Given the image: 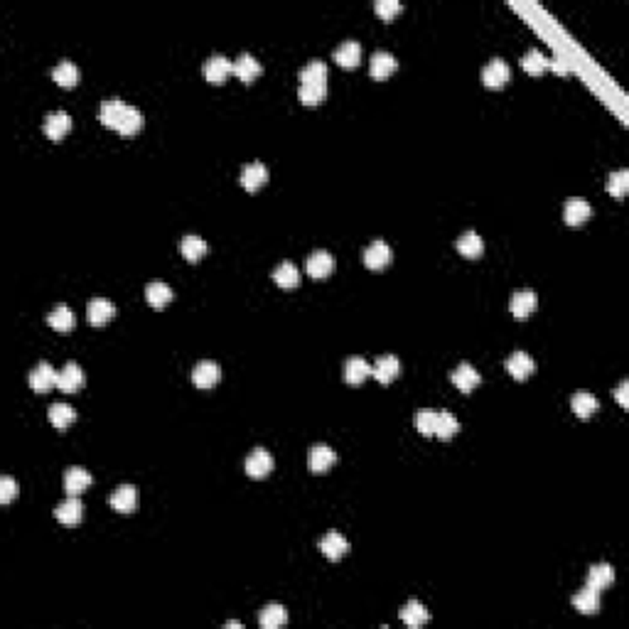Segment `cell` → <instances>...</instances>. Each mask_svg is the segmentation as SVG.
<instances>
[{
    "instance_id": "6da1fadb",
    "label": "cell",
    "mask_w": 629,
    "mask_h": 629,
    "mask_svg": "<svg viewBox=\"0 0 629 629\" xmlns=\"http://www.w3.org/2000/svg\"><path fill=\"white\" fill-rule=\"evenodd\" d=\"M271 469H273V458L268 450H263V447L251 450V455L246 458V472H249V477L263 479V477H268Z\"/></svg>"
},
{
    "instance_id": "7a4b0ae2",
    "label": "cell",
    "mask_w": 629,
    "mask_h": 629,
    "mask_svg": "<svg viewBox=\"0 0 629 629\" xmlns=\"http://www.w3.org/2000/svg\"><path fill=\"white\" fill-rule=\"evenodd\" d=\"M511 72H509V64L504 59H492L487 67L482 69V81L484 86L489 88H502L506 81H509Z\"/></svg>"
},
{
    "instance_id": "3957f363",
    "label": "cell",
    "mask_w": 629,
    "mask_h": 629,
    "mask_svg": "<svg viewBox=\"0 0 629 629\" xmlns=\"http://www.w3.org/2000/svg\"><path fill=\"white\" fill-rule=\"evenodd\" d=\"M30 386L37 391V394H45V391L57 386V371L52 369L49 362H40V364L30 371Z\"/></svg>"
},
{
    "instance_id": "277c9868",
    "label": "cell",
    "mask_w": 629,
    "mask_h": 629,
    "mask_svg": "<svg viewBox=\"0 0 629 629\" xmlns=\"http://www.w3.org/2000/svg\"><path fill=\"white\" fill-rule=\"evenodd\" d=\"M219 379H222V366L214 362H199L192 369V384L197 389H212L219 384Z\"/></svg>"
},
{
    "instance_id": "5b68a950",
    "label": "cell",
    "mask_w": 629,
    "mask_h": 629,
    "mask_svg": "<svg viewBox=\"0 0 629 629\" xmlns=\"http://www.w3.org/2000/svg\"><path fill=\"white\" fill-rule=\"evenodd\" d=\"M69 130H72V118L67 111H54L45 118V136L49 141H62Z\"/></svg>"
},
{
    "instance_id": "8992f818",
    "label": "cell",
    "mask_w": 629,
    "mask_h": 629,
    "mask_svg": "<svg viewBox=\"0 0 629 629\" xmlns=\"http://www.w3.org/2000/svg\"><path fill=\"white\" fill-rule=\"evenodd\" d=\"M334 460H337V455H334V450L329 445H312L310 455H307V465H310V469L315 474L327 472L334 465Z\"/></svg>"
},
{
    "instance_id": "52a82bcc",
    "label": "cell",
    "mask_w": 629,
    "mask_h": 629,
    "mask_svg": "<svg viewBox=\"0 0 629 629\" xmlns=\"http://www.w3.org/2000/svg\"><path fill=\"white\" fill-rule=\"evenodd\" d=\"M241 187L249 189V192H256L261 189L265 183H268V170H265L263 162H249V165L241 170Z\"/></svg>"
},
{
    "instance_id": "ba28073f",
    "label": "cell",
    "mask_w": 629,
    "mask_h": 629,
    "mask_svg": "<svg viewBox=\"0 0 629 629\" xmlns=\"http://www.w3.org/2000/svg\"><path fill=\"white\" fill-rule=\"evenodd\" d=\"M116 315V305L111 300H106V297H94V300L88 302L86 307V318L88 323L94 325V327H101V325H106L111 318Z\"/></svg>"
},
{
    "instance_id": "9c48e42d",
    "label": "cell",
    "mask_w": 629,
    "mask_h": 629,
    "mask_svg": "<svg viewBox=\"0 0 629 629\" xmlns=\"http://www.w3.org/2000/svg\"><path fill=\"white\" fill-rule=\"evenodd\" d=\"M229 74H234V64L224 57V54H214V57H209L207 64H204V77H207L212 84H224Z\"/></svg>"
},
{
    "instance_id": "30bf717a",
    "label": "cell",
    "mask_w": 629,
    "mask_h": 629,
    "mask_svg": "<svg viewBox=\"0 0 629 629\" xmlns=\"http://www.w3.org/2000/svg\"><path fill=\"white\" fill-rule=\"evenodd\" d=\"M84 386V371L79 364H74V362H69V364H64V369L57 374V389L64 391V394H74V391H79Z\"/></svg>"
},
{
    "instance_id": "8fae6325",
    "label": "cell",
    "mask_w": 629,
    "mask_h": 629,
    "mask_svg": "<svg viewBox=\"0 0 629 629\" xmlns=\"http://www.w3.org/2000/svg\"><path fill=\"white\" fill-rule=\"evenodd\" d=\"M320 551H323L329 561H339V558L349 551V541L339 534V531H329V534H325L323 538H320Z\"/></svg>"
},
{
    "instance_id": "7c38bea8",
    "label": "cell",
    "mask_w": 629,
    "mask_h": 629,
    "mask_svg": "<svg viewBox=\"0 0 629 629\" xmlns=\"http://www.w3.org/2000/svg\"><path fill=\"white\" fill-rule=\"evenodd\" d=\"M111 506L121 514H130L138 506V492L133 484H121L114 494H111Z\"/></svg>"
},
{
    "instance_id": "4fadbf2b",
    "label": "cell",
    "mask_w": 629,
    "mask_h": 629,
    "mask_svg": "<svg viewBox=\"0 0 629 629\" xmlns=\"http://www.w3.org/2000/svg\"><path fill=\"white\" fill-rule=\"evenodd\" d=\"M534 369H536V362L526 352H514L509 359H506V371H509L516 381L529 379V376L534 374Z\"/></svg>"
},
{
    "instance_id": "5bb4252c",
    "label": "cell",
    "mask_w": 629,
    "mask_h": 629,
    "mask_svg": "<svg viewBox=\"0 0 629 629\" xmlns=\"http://www.w3.org/2000/svg\"><path fill=\"white\" fill-rule=\"evenodd\" d=\"M125 111H128V104H123L121 99H109L101 104V111H99V118L101 123L106 125V128H118L121 121H123Z\"/></svg>"
},
{
    "instance_id": "9a60e30c",
    "label": "cell",
    "mask_w": 629,
    "mask_h": 629,
    "mask_svg": "<svg viewBox=\"0 0 629 629\" xmlns=\"http://www.w3.org/2000/svg\"><path fill=\"white\" fill-rule=\"evenodd\" d=\"M305 268L312 278H327L334 271V258L327 251H315V254L307 256Z\"/></svg>"
},
{
    "instance_id": "2e32d148",
    "label": "cell",
    "mask_w": 629,
    "mask_h": 629,
    "mask_svg": "<svg viewBox=\"0 0 629 629\" xmlns=\"http://www.w3.org/2000/svg\"><path fill=\"white\" fill-rule=\"evenodd\" d=\"M91 474L86 472L84 467H69L67 472H64V489H67L69 497H77V494H81L84 489L91 487Z\"/></svg>"
},
{
    "instance_id": "e0dca14e",
    "label": "cell",
    "mask_w": 629,
    "mask_h": 629,
    "mask_svg": "<svg viewBox=\"0 0 629 629\" xmlns=\"http://www.w3.org/2000/svg\"><path fill=\"white\" fill-rule=\"evenodd\" d=\"M389 261H391V249L386 241H374V244L364 251V263H366V268H371V271L386 268Z\"/></svg>"
},
{
    "instance_id": "ac0fdd59",
    "label": "cell",
    "mask_w": 629,
    "mask_h": 629,
    "mask_svg": "<svg viewBox=\"0 0 629 629\" xmlns=\"http://www.w3.org/2000/svg\"><path fill=\"white\" fill-rule=\"evenodd\" d=\"M450 379H453V384L458 386L460 391H465V394H469L472 389H477L479 381H482V376H479V371L474 369L472 364H460L458 369L450 374Z\"/></svg>"
},
{
    "instance_id": "d6986e66",
    "label": "cell",
    "mask_w": 629,
    "mask_h": 629,
    "mask_svg": "<svg viewBox=\"0 0 629 629\" xmlns=\"http://www.w3.org/2000/svg\"><path fill=\"white\" fill-rule=\"evenodd\" d=\"M398 371H401V362L394 357V354H386V357H381L374 364L371 374H374V379L379 381V384H391V381L398 376Z\"/></svg>"
},
{
    "instance_id": "ffe728a7",
    "label": "cell",
    "mask_w": 629,
    "mask_h": 629,
    "mask_svg": "<svg viewBox=\"0 0 629 629\" xmlns=\"http://www.w3.org/2000/svg\"><path fill=\"white\" fill-rule=\"evenodd\" d=\"M536 302H538V297H536L534 290L514 293V297H511V315L516 320H526L536 310Z\"/></svg>"
},
{
    "instance_id": "44dd1931",
    "label": "cell",
    "mask_w": 629,
    "mask_h": 629,
    "mask_svg": "<svg viewBox=\"0 0 629 629\" xmlns=\"http://www.w3.org/2000/svg\"><path fill=\"white\" fill-rule=\"evenodd\" d=\"M396 67H398V62H396L394 54H389V52L381 49V52H374V57H371L369 72H371V77L381 81V79L391 77V74L396 72Z\"/></svg>"
},
{
    "instance_id": "7402d4cb",
    "label": "cell",
    "mask_w": 629,
    "mask_h": 629,
    "mask_svg": "<svg viewBox=\"0 0 629 629\" xmlns=\"http://www.w3.org/2000/svg\"><path fill=\"white\" fill-rule=\"evenodd\" d=\"M573 605H575V609L580 614H598L600 612V590L585 585V588L575 595Z\"/></svg>"
},
{
    "instance_id": "603a6c76",
    "label": "cell",
    "mask_w": 629,
    "mask_h": 629,
    "mask_svg": "<svg viewBox=\"0 0 629 629\" xmlns=\"http://www.w3.org/2000/svg\"><path fill=\"white\" fill-rule=\"evenodd\" d=\"M359 59H362V45L354 42V40L342 42V45L337 47V52H334V62H337L339 67H344V69L357 67Z\"/></svg>"
},
{
    "instance_id": "cb8c5ba5",
    "label": "cell",
    "mask_w": 629,
    "mask_h": 629,
    "mask_svg": "<svg viewBox=\"0 0 629 629\" xmlns=\"http://www.w3.org/2000/svg\"><path fill=\"white\" fill-rule=\"evenodd\" d=\"M81 514H84V506L77 497H69V499H64L62 504L54 509L57 521H62V524H67V526L79 524V521H81Z\"/></svg>"
},
{
    "instance_id": "d4e9b609",
    "label": "cell",
    "mask_w": 629,
    "mask_h": 629,
    "mask_svg": "<svg viewBox=\"0 0 629 629\" xmlns=\"http://www.w3.org/2000/svg\"><path fill=\"white\" fill-rule=\"evenodd\" d=\"M146 300L150 302V307L162 310V307L172 302V288L162 281H153L150 286L146 288Z\"/></svg>"
},
{
    "instance_id": "484cf974",
    "label": "cell",
    "mask_w": 629,
    "mask_h": 629,
    "mask_svg": "<svg viewBox=\"0 0 629 629\" xmlns=\"http://www.w3.org/2000/svg\"><path fill=\"white\" fill-rule=\"evenodd\" d=\"M428 617H430V614H428V609L423 607L418 600H411V603H406L403 609H401V619H403V624L411 629L423 627V624L428 622Z\"/></svg>"
},
{
    "instance_id": "4316f807",
    "label": "cell",
    "mask_w": 629,
    "mask_h": 629,
    "mask_svg": "<svg viewBox=\"0 0 629 629\" xmlns=\"http://www.w3.org/2000/svg\"><path fill=\"white\" fill-rule=\"evenodd\" d=\"M563 217H566V222L570 226H580L582 222H588L593 217V207L588 202H582V199H570V202H566Z\"/></svg>"
},
{
    "instance_id": "83f0119b",
    "label": "cell",
    "mask_w": 629,
    "mask_h": 629,
    "mask_svg": "<svg viewBox=\"0 0 629 629\" xmlns=\"http://www.w3.org/2000/svg\"><path fill=\"white\" fill-rule=\"evenodd\" d=\"M460 433V421L450 411H437L435 413V437L440 440H450Z\"/></svg>"
},
{
    "instance_id": "f1b7e54d",
    "label": "cell",
    "mask_w": 629,
    "mask_h": 629,
    "mask_svg": "<svg viewBox=\"0 0 629 629\" xmlns=\"http://www.w3.org/2000/svg\"><path fill=\"white\" fill-rule=\"evenodd\" d=\"M258 622H261V627H263V629H278V627H283V624L288 622L286 607H283V605H276V603L265 605V607L261 609Z\"/></svg>"
},
{
    "instance_id": "f546056e",
    "label": "cell",
    "mask_w": 629,
    "mask_h": 629,
    "mask_svg": "<svg viewBox=\"0 0 629 629\" xmlns=\"http://www.w3.org/2000/svg\"><path fill=\"white\" fill-rule=\"evenodd\" d=\"M614 582V568L607 563H598L588 570V585L595 590H605Z\"/></svg>"
},
{
    "instance_id": "4dcf8cb0",
    "label": "cell",
    "mask_w": 629,
    "mask_h": 629,
    "mask_svg": "<svg viewBox=\"0 0 629 629\" xmlns=\"http://www.w3.org/2000/svg\"><path fill=\"white\" fill-rule=\"evenodd\" d=\"M369 374H371L369 362L362 357H352L347 364H344V381H347V384H362Z\"/></svg>"
},
{
    "instance_id": "1f68e13d",
    "label": "cell",
    "mask_w": 629,
    "mask_h": 629,
    "mask_svg": "<svg viewBox=\"0 0 629 629\" xmlns=\"http://www.w3.org/2000/svg\"><path fill=\"white\" fill-rule=\"evenodd\" d=\"M570 406H573V413H575L577 418H590L595 416V411H598V398H595L593 394H588V391H577L575 396H573L570 401Z\"/></svg>"
},
{
    "instance_id": "d6a6232c",
    "label": "cell",
    "mask_w": 629,
    "mask_h": 629,
    "mask_svg": "<svg viewBox=\"0 0 629 629\" xmlns=\"http://www.w3.org/2000/svg\"><path fill=\"white\" fill-rule=\"evenodd\" d=\"M261 72H263V67H261L258 59L251 57V54H241V57L234 62V74L241 79V81H254Z\"/></svg>"
},
{
    "instance_id": "836d02e7",
    "label": "cell",
    "mask_w": 629,
    "mask_h": 629,
    "mask_svg": "<svg viewBox=\"0 0 629 629\" xmlns=\"http://www.w3.org/2000/svg\"><path fill=\"white\" fill-rule=\"evenodd\" d=\"M458 251L465 256V258H479L484 251L482 236H479L477 231H465V234L458 239Z\"/></svg>"
},
{
    "instance_id": "e575fe53",
    "label": "cell",
    "mask_w": 629,
    "mask_h": 629,
    "mask_svg": "<svg viewBox=\"0 0 629 629\" xmlns=\"http://www.w3.org/2000/svg\"><path fill=\"white\" fill-rule=\"evenodd\" d=\"M74 421H77V411H74L69 403H52V406H49V423H52L54 428L64 430V428H69Z\"/></svg>"
},
{
    "instance_id": "d590c367",
    "label": "cell",
    "mask_w": 629,
    "mask_h": 629,
    "mask_svg": "<svg viewBox=\"0 0 629 629\" xmlns=\"http://www.w3.org/2000/svg\"><path fill=\"white\" fill-rule=\"evenodd\" d=\"M273 281L278 283L281 288H295L300 283V273H297V265L290 263V261H283L278 265L276 271H273Z\"/></svg>"
},
{
    "instance_id": "8d00e7d4",
    "label": "cell",
    "mask_w": 629,
    "mask_h": 629,
    "mask_svg": "<svg viewBox=\"0 0 629 629\" xmlns=\"http://www.w3.org/2000/svg\"><path fill=\"white\" fill-rule=\"evenodd\" d=\"M325 96H327V84H300L297 88V99L305 106L323 104Z\"/></svg>"
},
{
    "instance_id": "74e56055",
    "label": "cell",
    "mask_w": 629,
    "mask_h": 629,
    "mask_svg": "<svg viewBox=\"0 0 629 629\" xmlns=\"http://www.w3.org/2000/svg\"><path fill=\"white\" fill-rule=\"evenodd\" d=\"M49 327H54L57 332H69L74 327V312L69 310L67 305H57L52 312L47 315Z\"/></svg>"
},
{
    "instance_id": "f35d334b",
    "label": "cell",
    "mask_w": 629,
    "mask_h": 629,
    "mask_svg": "<svg viewBox=\"0 0 629 629\" xmlns=\"http://www.w3.org/2000/svg\"><path fill=\"white\" fill-rule=\"evenodd\" d=\"M183 256L187 261H192V263H197V261H202L204 256H207V241L202 239V236H185L183 239Z\"/></svg>"
},
{
    "instance_id": "ab89813d",
    "label": "cell",
    "mask_w": 629,
    "mask_h": 629,
    "mask_svg": "<svg viewBox=\"0 0 629 629\" xmlns=\"http://www.w3.org/2000/svg\"><path fill=\"white\" fill-rule=\"evenodd\" d=\"M548 62H551V59H548L541 49H529V52L524 54V59H521V67H524L529 74H534V77H538V74H543L548 69Z\"/></svg>"
},
{
    "instance_id": "60d3db41",
    "label": "cell",
    "mask_w": 629,
    "mask_h": 629,
    "mask_svg": "<svg viewBox=\"0 0 629 629\" xmlns=\"http://www.w3.org/2000/svg\"><path fill=\"white\" fill-rule=\"evenodd\" d=\"M300 84H327V64L325 62H310L300 69Z\"/></svg>"
},
{
    "instance_id": "b9f144b4",
    "label": "cell",
    "mask_w": 629,
    "mask_h": 629,
    "mask_svg": "<svg viewBox=\"0 0 629 629\" xmlns=\"http://www.w3.org/2000/svg\"><path fill=\"white\" fill-rule=\"evenodd\" d=\"M141 128H143V114L136 109V106H128L123 121H121V125L116 130H118L121 136H136Z\"/></svg>"
},
{
    "instance_id": "7bdbcfd3",
    "label": "cell",
    "mask_w": 629,
    "mask_h": 629,
    "mask_svg": "<svg viewBox=\"0 0 629 629\" xmlns=\"http://www.w3.org/2000/svg\"><path fill=\"white\" fill-rule=\"evenodd\" d=\"M52 77H54V81H57L59 86L72 88V86H77V81H79V69L74 67L72 62H59L57 67H54Z\"/></svg>"
},
{
    "instance_id": "ee69618b",
    "label": "cell",
    "mask_w": 629,
    "mask_h": 629,
    "mask_svg": "<svg viewBox=\"0 0 629 629\" xmlns=\"http://www.w3.org/2000/svg\"><path fill=\"white\" fill-rule=\"evenodd\" d=\"M627 189H629V172L627 170H617L607 177V192L612 194V197L622 199L624 194H627Z\"/></svg>"
},
{
    "instance_id": "f6af8a7d",
    "label": "cell",
    "mask_w": 629,
    "mask_h": 629,
    "mask_svg": "<svg viewBox=\"0 0 629 629\" xmlns=\"http://www.w3.org/2000/svg\"><path fill=\"white\" fill-rule=\"evenodd\" d=\"M435 413L437 411H433V408H423V411H418V416H416L418 430H421L426 437L435 435Z\"/></svg>"
},
{
    "instance_id": "bcb514c9",
    "label": "cell",
    "mask_w": 629,
    "mask_h": 629,
    "mask_svg": "<svg viewBox=\"0 0 629 629\" xmlns=\"http://www.w3.org/2000/svg\"><path fill=\"white\" fill-rule=\"evenodd\" d=\"M15 492H17V484L13 477H0V502L3 504H10L13 499H15Z\"/></svg>"
},
{
    "instance_id": "7dc6e473",
    "label": "cell",
    "mask_w": 629,
    "mask_h": 629,
    "mask_svg": "<svg viewBox=\"0 0 629 629\" xmlns=\"http://www.w3.org/2000/svg\"><path fill=\"white\" fill-rule=\"evenodd\" d=\"M374 10L379 13L384 20H391V17H394L396 13L401 10V3H398V0H379V3L374 6Z\"/></svg>"
},
{
    "instance_id": "c3c4849f",
    "label": "cell",
    "mask_w": 629,
    "mask_h": 629,
    "mask_svg": "<svg viewBox=\"0 0 629 629\" xmlns=\"http://www.w3.org/2000/svg\"><path fill=\"white\" fill-rule=\"evenodd\" d=\"M629 381H622V384L617 386V391H614V396H617V401H619V406L622 408H627L629 406Z\"/></svg>"
},
{
    "instance_id": "681fc988",
    "label": "cell",
    "mask_w": 629,
    "mask_h": 629,
    "mask_svg": "<svg viewBox=\"0 0 629 629\" xmlns=\"http://www.w3.org/2000/svg\"><path fill=\"white\" fill-rule=\"evenodd\" d=\"M548 69H553L556 74H568V64L563 62L561 57H553L551 62H548Z\"/></svg>"
}]
</instances>
